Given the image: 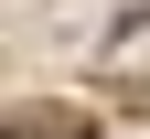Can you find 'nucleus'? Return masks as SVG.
Listing matches in <instances>:
<instances>
[{
  "label": "nucleus",
  "mask_w": 150,
  "mask_h": 139,
  "mask_svg": "<svg viewBox=\"0 0 150 139\" xmlns=\"http://www.w3.org/2000/svg\"><path fill=\"white\" fill-rule=\"evenodd\" d=\"M11 139H86V128H75V118H54V107H43V118H11Z\"/></svg>",
  "instance_id": "obj_1"
}]
</instances>
